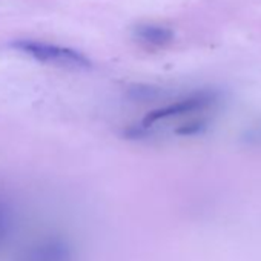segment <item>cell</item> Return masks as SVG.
I'll list each match as a JSON object with an SVG mask.
<instances>
[{
    "instance_id": "obj_1",
    "label": "cell",
    "mask_w": 261,
    "mask_h": 261,
    "mask_svg": "<svg viewBox=\"0 0 261 261\" xmlns=\"http://www.w3.org/2000/svg\"><path fill=\"white\" fill-rule=\"evenodd\" d=\"M221 103V94L215 89H201L163 106L149 111L139 123L130 124L124 134L127 139L143 140L154 137L162 127L172 126V133L180 126L201 117H212Z\"/></svg>"
},
{
    "instance_id": "obj_2",
    "label": "cell",
    "mask_w": 261,
    "mask_h": 261,
    "mask_svg": "<svg viewBox=\"0 0 261 261\" xmlns=\"http://www.w3.org/2000/svg\"><path fill=\"white\" fill-rule=\"evenodd\" d=\"M11 46L40 63L68 68V69L92 68V62L85 54L68 46H60L54 43L37 42V40H17L13 42Z\"/></svg>"
},
{
    "instance_id": "obj_3",
    "label": "cell",
    "mask_w": 261,
    "mask_h": 261,
    "mask_svg": "<svg viewBox=\"0 0 261 261\" xmlns=\"http://www.w3.org/2000/svg\"><path fill=\"white\" fill-rule=\"evenodd\" d=\"M133 36L136 37L137 42H140L143 45L154 46V48H163V46H168L169 43H172L175 33L168 27H162V25H155V23H139L134 27Z\"/></svg>"
},
{
    "instance_id": "obj_4",
    "label": "cell",
    "mask_w": 261,
    "mask_h": 261,
    "mask_svg": "<svg viewBox=\"0 0 261 261\" xmlns=\"http://www.w3.org/2000/svg\"><path fill=\"white\" fill-rule=\"evenodd\" d=\"M163 94V89L154 85H133L127 89V97L134 101H155Z\"/></svg>"
},
{
    "instance_id": "obj_5",
    "label": "cell",
    "mask_w": 261,
    "mask_h": 261,
    "mask_svg": "<svg viewBox=\"0 0 261 261\" xmlns=\"http://www.w3.org/2000/svg\"><path fill=\"white\" fill-rule=\"evenodd\" d=\"M241 142L249 148H261V120L250 123L243 130Z\"/></svg>"
},
{
    "instance_id": "obj_6",
    "label": "cell",
    "mask_w": 261,
    "mask_h": 261,
    "mask_svg": "<svg viewBox=\"0 0 261 261\" xmlns=\"http://www.w3.org/2000/svg\"><path fill=\"white\" fill-rule=\"evenodd\" d=\"M5 230H7V215H5L4 209L0 207V240L4 238Z\"/></svg>"
}]
</instances>
